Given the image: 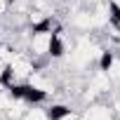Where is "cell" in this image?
<instances>
[{
  "instance_id": "obj_7",
  "label": "cell",
  "mask_w": 120,
  "mask_h": 120,
  "mask_svg": "<svg viewBox=\"0 0 120 120\" xmlns=\"http://www.w3.org/2000/svg\"><path fill=\"white\" fill-rule=\"evenodd\" d=\"M5 75H7V61L0 59V87H3V82H5Z\"/></svg>"
},
{
  "instance_id": "obj_3",
  "label": "cell",
  "mask_w": 120,
  "mask_h": 120,
  "mask_svg": "<svg viewBox=\"0 0 120 120\" xmlns=\"http://www.w3.org/2000/svg\"><path fill=\"white\" fill-rule=\"evenodd\" d=\"M71 14H73V17H71V26H73L75 31H80V33H94V31H97V21H94V14H92L90 7L78 5Z\"/></svg>"
},
{
  "instance_id": "obj_1",
  "label": "cell",
  "mask_w": 120,
  "mask_h": 120,
  "mask_svg": "<svg viewBox=\"0 0 120 120\" xmlns=\"http://www.w3.org/2000/svg\"><path fill=\"white\" fill-rule=\"evenodd\" d=\"M54 49V33L49 28H33V33L28 35V52L33 54V59H47L52 56Z\"/></svg>"
},
{
  "instance_id": "obj_9",
  "label": "cell",
  "mask_w": 120,
  "mask_h": 120,
  "mask_svg": "<svg viewBox=\"0 0 120 120\" xmlns=\"http://www.w3.org/2000/svg\"><path fill=\"white\" fill-rule=\"evenodd\" d=\"M108 3H111V7H113V10H118V12H120V0H108Z\"/></svg>"
},
{
  "instance_id": "obj_4",
  "label": "cell",
  "mask_w": 120,
  "mask_h": 120,
  "mask_svg": "<svg viewBox=\"0 0 120 120\" xmlns=\"http://www.w3.org/2000/svg\"><path fill=\"white\" fill-rule=\"evenodd\" d=\"M26 85L31 87V90H35V92H40L42 97H49V94H54V82H52V78L42 71V68H35L28 78H26Z\"/></svg>"
},
{
  "instance_id": "obj_8",
  "label": "cell",
  "mask_w": 120,
  "mask_h": 120,
  "mask_svg": "<svg viewBox=\"0 0 120 120\" xmlns=\"http://www.w3.org/2000/svg\"><path fill=\"white\" fill-rule=\"evenodd\" d=\"M10 7H12L10 0H0V17H5V14L10 12Z\"/></svg>"
},
{
  "instance_id": "obj_5",
  "label": "cell",
  "mask_w": 120,
  "mask_h": 120,
  "mask_svg": "<svg viewBox=\"0 0 120 120\" xmlns=\"http://www.w3.org/2000/svg\"><path fill=\"white\" fill-rule=\"evenodd\" d=\"M87 87H92V90L99 94V99H104V97H108V94L113 92V80L108 78V73H106V71L97 68V71L90 75V80H87Z\"/></svg>"
},
{
  "instance_id": "obj_6",
  "label": "cell",
  "mask_w": 120,
  "mask_h": 120,
  "mask_svg": "<svg viewBox=\"0 0 120 120\" xmlns=\"http://www.w3.org/2000/svg\"><path fill=\"white\" fill-rule=\"evenodd\" d=\"M21 120H52L47 108H40V106H28L26 113L21 115Z\"/></svg>"
},
{
  "instance_id": "obj_2",
  "label": "cell",
  "mask_w": 120,
  "mask_h": 120,
  "mask_svg": "<svg viewBox=\"0 0 120 120\" xmlns=\"http://www.w3.org/2000/svg\"><path fill=\"white\" fill-rule=\"evenodd\" d=\"M80 120H118V115L113 113V108L108 106V101L97 99V101H92V104H87L82 108Z\"/></svg>"
},
{
  "instance_id": "obj_10",
  "label": "cell",
  "mask_w": 120,
  "mask_h": 120,
  "mask_svg": "<svg viewBox=\"0 0 120 120\" xmlns=\"http://www.w3.org/2000/svg\"><path fill=\"white\" fill-rule=\"evenodd\" d=\"M10 3H14V0H10Z\"/></svg>"
}]
</instances>
